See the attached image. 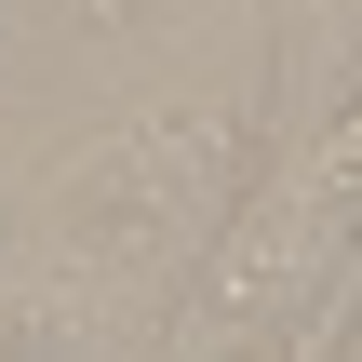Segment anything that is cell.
Wrapping results in <instances>:
<instances>
[{"instance_id":"6da1fadb","label":"cell","mask_w":362,"mask_h":362,"mask_svg":"<svg viewBox=\"0 0 362 362\" xmlns=\"http://www.w3.org/2000/svg\"><path fill=\"white\" fill-rule=\"evenodd\" d=\"M349 282H362V94H336L296 134V161L228 202V228L202 255L188 362H336Z\"/></svg>"},{"instance_id":"7a4b0ae2","label":"cell","mask_w":362,"mask_h":362,"mask_svg":"<svg viewBox=\"0 0 362 362\" xmlns=\"http://www.w3.org/2000/svg\"><path fill=\"white\" fill-rule=\"evenodd\" d=\"M228 134L215 121H121L67 175H40V269L27 296H67L107 322V296H161L228 228Z\"/></svg>"},{"instance_id":"3957f363","label":"cell","mask_w":362,"mask_h":362,"mask_svg":"<svg viewBox=\"0 0 362 362\" xmlns=\"http://www.w3.org/2000/svg\"><path fill=\"white\" fill-rule=\"evenodd\" d=\"M296 94H309V121L362 94V0H296Z\"/></svg>"}]
</instances>
